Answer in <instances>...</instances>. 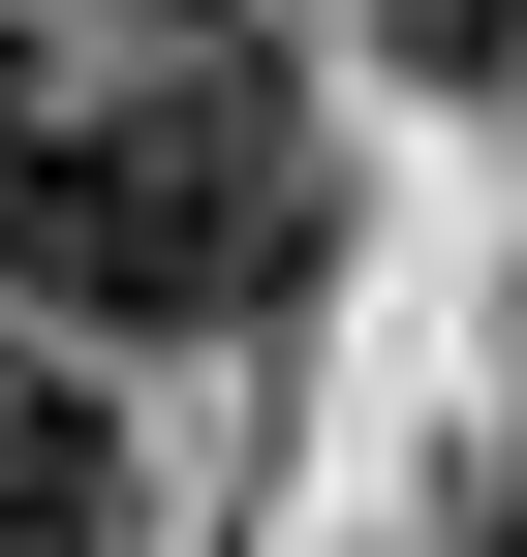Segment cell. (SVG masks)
<instances>
[{
  "mask_svg": "<svg viewBox=\"0 0 527 557\" xmlns=\"http://www.w3.org/2000/svg\"><path fill=\"white\" fill-rule=\"evenodd\" d=\"M342 248V156L248 32H124V62H32V186H0V278L94 341H218Z\"/></svg>",
  "mask_w": 527,
  "mask_h": 557,
  "instance_id": "1",
  "label": "cell"
},
{
  "mask_svg": "<svg viewBox=\"0 0 527 557\" xmlns=\"http://www.w3.org/2000/svg\"><path fill=\"white\" fill-rule=\"evenodd\" d=\"M0 557H124V434H94V372H32V341H0Z\"/></svg>",
  "mask_w": 527,
  "mask_h": 557,
  "instance_id": "2",
  "label": "cell"
},
{
  "mask_svg": "<svg viewBox=\"0 0 527 557\" xmlns=\"http://www.w3.org/2000/svg\"><path fill=\"white\" fill-rule=\"evenodd\" d=\"M372 32H404L434 94H527V0H372Z\"/></svg>",
  "mask_w": 527,
  "mask_h": 557,
  "instance_id": "3",
  "label": "cell"
},
{
  "mask_svg": "<svg viewBox=\"0 0 527 557\" xmlns=\"http://www.w3.org/2000/svg\"><path fill=\"white\" fill-rule=\"evenodd\" d=\"M0 186H32V32H0Z\"/></svg>",
  "mask_w": 527,
  "mask_h": 557,
  "instance_id": "4",
  "label": "cell"
},
{
  "mask_svg": "<svg viewBox=\"0 0 527 557\" xmlns=\"http://www.w3.org/2000/svg\"><path fill=\"white\" fill-rule=\"evenodd\" d=\"M497 557H527V527H497Z\"/></svg>",
  "mask_w": 527,
  "mask_h": 557,
  "instance_id": "5",
  "label": "cell"
}]
</instances>
